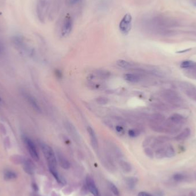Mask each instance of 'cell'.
I'll return each mask as SVG.
<instances>
[{
	"instance_id": "obj_1",
	"label": "cell",
	"mask_w": 196,
	"mask_h": 196,
	"mask_svg": "<svg viewBox=\"0 0 196 196\" xmlns=\"http://www.w3.org/2000/svg\"><path fill=\"white\" fill-rule=\"evenodd\" d=\"M40 146L43 154L48 162L50 172L59 183H63V179L60 177L57 170V158L54 151L51 146L46 143H41Z\"/></svg>"
},
{
	"instance_id": "obj_2",
	"label": "cell",
	"mask_w": 196,
	"mask_h": 196,
	"mask_svg": "<svg viewBox=\"0 0 196 196\" xmlns=\"http://www.w3.org/2000/svg\"><path fill=\"white\" fill-rule=\"evenodd\" d=\"M51 0H36V13L39 21L44 23L48 16Z\"/></svg>"
},
{
	"instance_id": "obj_3",
	"label": "cell",
	"mask_w": 196,
	"mask_h": 196,
	"mask_svg": "<svg viewBox=\"0 0 196 196\" xmlns=\"http://www.w3.org/2000/svg\"><path fill=\"white\" fill-rule=\"evenodd\" d=\"M161 96L171 105L178 107L182 105L183 102L181 98L174 91L170 90H166L163 91L161 94Z\"/></svg>"
},
{
	"instance_id": "obj_4",
	"label": "cell",
	"mask_w": 196,
	"mask_h": 196,
	"mask_svg": "<svg viewBox=\"0 0 196 196\" xmlns=\"http://www.w3.org/2000/svg\"><path fill=\"white\" fill-rule=\"evenodd\" d=\"M74 27L73 19L69 14L63 19L61 27V36L63 37H67L71 33Z\"/></svg>"
},
{
	"instance_id": "obj_5",
	"label": "cell",
	"mask_w": 196,
	"mask_h": 196,
	"mask_svg": "<svg viewBox=\"0 0 196 196\" xmlns=\"http://www.w3.org/2000/svg\"><path fill=\"white\" fill-rule=\"evenodd\" d=\"M132 17L130 13H126L122 17L119 24L120 32L124 35H127L131 31L132 27Z\"/></svg>"
},
{
	"instance_id": "obj_6",
	"label": "cell",
	"mask_w": 196,
	"mask_h": 196,
	"mask_svg": "<svg viewBox=\"0 0 196 196\" xmlns=\"http://www.w3.org/2000/svg\"><path fill=\"white\" fill-rule=\"evenodd\" d=\"M23 141L26 146L27 149L32 158L36 161L39 160V155L36 146L33 141L27 135H23Z\"/></svg>"
},
{
	"instance_id": "obj_7",
	"label": "cell",
	"mask_w": 196,
	"mask_h": 196,
	"mask_svg": "<svg viewBox=\"0 0 196 196\" xmlns=\"http://www.w3.org/2000/svg\"><path fill=\"white\" fill-rule=\"evenodd\" d=\"M181 90L191 99L196 102V87L194 85L187 83L181 82L178 84Z\"/></svg>"
},
{
	"instance_id": "obj_8",
	"label": "cell",
	"mask_w": 196,
	"mask_h": 196,
	"mask_svg": "<svg viewBox=\"0 0 196 196\" xmlns=\"http://www.w3.org/2000/svg\"><path fill=\"white\" fill-rule=\"evenodd\" d=\"M64 127L69 135L76 142H79L80 141V136L76 128L71 122L67 120L64 123Z\"/></svg>"
},
{
	"instance_id": "obj_9",
	"label": "cell",
	"mask_w": 196,
	"mask_h": 196,
	"mask_svg": "<svg viewBox=\"0 0 196 196\" xmlns=\"http://www.w3.org/2000/svg\"><path fill=\"white\" fill-rule=\"evenodd\" d=\"M23 96L24 97L25 99L28 102V103L30 104V106L36 111L40 112L41 111V108L38 102L35 99V97H33L31 94L26 92H22Z\"/></svg>"
},
{
	"instance_id": "obj_10",
	"label": "cell",
	"mask_w": 196,
	"mask_h": 196,
	"mask_svg": "<svg viewBox=\"0 0 196 196\" xmlns=\"http://www.w3.org/2000/svg\"><path fill=\"white\" fill-rule=\"evenodd\" d=\"M86 182L90 191L94 196H100L99 190L95 183L94 181L92 179V178H91L90 176H88L86 178Z\"/></svg>"
},
{
	"instance_id": "obj_11",
	"label": "cell",
	"mask_w": 196,
	"mask_h": 196,
	"mask_svg": "<svg viewBox=\"0 0 196 196\" xmlns=\"http://www.w3.org/2000/svg\"><path fill=\"white\" fill-rule=\"evenodd\" d=\"M87 132L90 138V141L92 146L95 149H97L98 147V139L94 130L91 127H88Z\"/></svg>"
},
{
	"instance_id": "obj_12",
	"label": "cell",
	"mask_w": 196,
	"mask_h": 196,
	"mask_svg": "<svg viewBox=\"0 0 196 196\" xmlns=\"http://www.w3.org/2000/svg\"><path fill=\"white\" fill-rule=\"evenodd\" d=\"M22 164H23L24 170L25 171V173L30 175L33 174L35 172L34 165L33 162L29 159L25 158Z\"/></svg>"
},
{
	"instance_id": "obj_13",
	"label": "cell",
	"mask_w": 196,
	"mask_h": 196,
	"mask_svg": "<svg viewBox=\"0 0 196 196\" xmlns=\"http://www.w3.org/2000/svg\"><path fill=\"white\" fill-rule=\"evenodd\" d=\"M167 120L170 123H173V124L178 126H181V125L185 122V119L183 116L178 114H174L169 118V119Z\"/></svg>"
},
{
	"instance_id": "obj_14",
	"label": "cell",
	"mask_w": 196,
	"mask_h": 196,
	"mask_svg": "<svg viewBox=\"0 0 196 196\" xmlns=\"http://www.w3.org/2000/svg\"><path fill=\"white\" fill-rule=\"evenodd\" d=\"M124 79L129 83H136L139 82L141 79L140 75L138 74H132V73H127L124 75Z\"/></svg>"
},
{
	"instance_id": "obj_15",
	"label": "cell",
	"mask_w": 196,
	"mask_h": 196,
	"mask_svg": "<svg viewBox=\"0 0 196 196\" xmlns=\"http://www.w3.org/2000/svg\"><path fill=\"white\" fill-rule=\"evenodd\" d=\"M56 154L60 166L65 169H69L70 167V163L67 159V158L64 157V155L62 154V153L59 151L57 152Z\"/></svg>"
},
{
	"instance_id": "obj_16",
	"label": "cell",
	"mask_w": 196,
	"mask_h": 196,
	"mask_svg": "<svg viewBox=\"0 0 196 196\" xmlns=\"http://www.w3.org/2000/svg\"><path fill=\"white\" fill-rule=\"evenodd\" d=\"M17 177V174L11 170H7L4 173V179L7 181H11L14 179H16Z\"/></svg>"
},
{
	"instance_id": "obj_17",
	"label": "cell",
	"mask_w": 196,
	"mask_h": 196,
	"mask_svg": "<svg viewBox=\"0 0 196 196\" xmlns=\"http://www.w3.org/2000/svg\"><path fill=\"white\" fill-rule=\"evenodd\" d=\"M190 135V130L188 128H185L181 133H179L176 137L175 139L178 140H182L187 138Z\"/></svg>"
},
{
	"instance_id": "obj_18",
	"label": "cell",
	"mask_w": 196,
	"mask_h": 196,
	"mask_svg": "<svg viewBox=\"0 0 196 196\" xmlns=\"http://www.w3.org/2000/svg\"><path fill=\"white\" fill-rule=\"evenodd\" d=\"M186 73L188 76L196 79V63H194L191 67L187 68Z\"/></svg>"
},
{
	"instance_id": "obj_19",
	"label": "cell",
	"mask_w": 196,
	"mask_h": 196,
	"mask_svg": "<svg viewBox=\"0 0 196 196\" xmlns=\"http://www.w3.org/2000/svg\"><path fill=\"white\" fill-rule=\"evenodd\" d=\"M116 64L118 67L122 68H130L131 66V64L130 62L123 59L118 60L116 62Z\"/></svg>"
},
{
	"instance_id": "obj_20",
	"label": "cell",
	"mask_w": 196,
	"mask_h": 196,
	"mask_svg": "<svg viewBox=\"0 0 196 196\" xmlns=\"http://www.w3.org/2000/svg\"><path fill=\"white\" fill-rule=\"evenodd\" d=\"M151 121L163 123L165 121V117L161 114H155L152 115Z\"/></svg>"
},
{
	"instance_id": "obj_21",
	"label": "cell",
	"mask_w": 196,
	"mask_h": 196,
	"mask_svg": "<svg viewBox=\"0 0 196 196\" xmlns=\"http://www.w3.org/2000/svg\"><path fill=\"white\" fill-rule=\"evenodd\" d=\"M175 155V151L172 146H168L165 149V157L167 158H171Z\"/></svg>"
},
{
	"instance_id": "obj_22",
	"label": "cell",
	"mask_w": 196,
	"mask_h": 196,
	"mask_svg": "<svg viewBox=\"0 0 196 196\" xmlns=\"http://www.w3.org/2000/svg\"><path fill=\"white\" fill-rule=\"evenodd\" d=\"M194 62H193L192 61H190V60H185L183 61L181 63V67L182 68H185V69H187L189 68L190 67H191L193 64H194Z\"/></svg>"
},
{
	"instance_id": "obj_23",
	"label": "cell",
	"mask_w": 196,
	"mask_h": 196,
	"mask_svg": "<svg viewBox=\"0 0 196 196\" xmlns=\"http://www.w3.org/2000/svg\"><path fill=\"white\" fill-rule=\"evenodd\" d=\"M128 134L130 137L135 138L138 136L140 134V131L138 129H130L128 131Z\"/></svg>"
},
{
	"instance_id": "obj_24",
	"label": "cell",
	"mask_w": 196,
	"mask_h": 196,
	"mask_svg": "<svg viewBox=\"0 0 196 196\" xmlns=\"http://www.w3.org/2000/svg\"><path fill=\"white\" fill-rule=\"evenodd\" d=\"M96 75H98V76H99L100 78L102 79L103 78L104 79V78H107L108 76H110V74L107 71L102 70V71H98L96 73Z\"/></svg>"
},
{
	"instance_id": "obj_25",
	"label": "cell",
	"mask_w": 196,
	"mask_h": 196,
	"mask_svg": "<svg viewBox=\"0 0 196 196\" xmlns=\"http://www.w3.org/2000/svg\"><path fill=\"white\" fill-rule=\"evenodd\" d=\"M109 187L110 190L112 191V192L116 196H119V191L117 188V187L112 183L110 182L109 183Z\"/></svg>"
},
{
	"instance_id": "obj_26",
	"label": "cell",
	"mask_w": 196,
	"mask_h": 196,
	"mask_svg": "<svg viewBox=\"0 0 196 196\" xmlns=\"http://www.w3.org/2000/svg\"><path fill=\"white\" fill-rule=\"evenodd\" d=\"M155 154H156V157L159 158H161L165 157V149H163V148L159 149L158 150H157Z\"/></svg>"
},
{
	"instance_id": "obj_27",
	"label": "cell",
	"mask_w": 196,
	"mask_h": 196,
	"mask_svg": "<svg viewBox=\"0 0 196 196\" xmlns=\"http://www.w3.org/2000/svg\"><path fill=\"white\" fill-rule=\"evenodd\" d=\"M96 101L98 104H101V105L106 104L108 103V99L106 98L103 97V96L97 98L96 99Z\"/></svg>"
},
{
	"instance_id": "obj_28",
	"label": "cell",
	"mask_w": 196,
	"mask_h": 196,
	"mask_svg": "<svg viewBox=\"0 0 196 196\" xmlns=\"http://www.w3.org/2000/svg\"><path fill=\"white\" fill-rule=\"evenodd\" d=\"M185 177L181 173H176L173 175V179L177 182L182 181L184 179Z\"/></svg>"
},
{
	"instance_id": "obj_29",
	"label": "cell",
	"mask_w": 196,
	"mask_h": 196,
	"mask_svg": "<svg viewBox=\"0 0 196 196\" xmlns=\"http://www.w3.org/2000/svg\"><path fill=\"white\" fill-rule=\"evenodd\" d=\"M110 4V1L109 0H102L100 4H99V7H100V8L102 9H103V8H108V6Z\"/></svg>"
},
{
	"instance_id": "obj_30",
	"label": "cell",
	"mask_w": 196,
	"mask_h": 196,
	"mask_svg": "<svg viewBox=\"0 0 196 196\" xmlns=\"http://www.w3.org/2000/svg\"><path fill=\"white\" fill-rule=\"evenodd\" d=\"M115 130H116V131L118 133H119L120 134H124V132H125L124 128V127L122 125H117V126H116Z\"/></svg>"
},
{
	"instance_id": "obj_31",
	"label": "cell",
	"mask_w": 196,
	"mask_h": 196,
	"mask_svg": "<svg viewBox=\"0 0 196 196\" xmlns=\"http://www.w3.org/2000/svg\"><path fill=\"white\" fill-rule=\"evenodd\" d=\"M144 152L146 153V154L150 157V158H153V155H154V154H153V150L150 149V148H146L145 150H144Z\"/></svg>"
},
{
	"instance_id": "obj_32",
	"label": "cell",
	"mask_w": 196,
	"mask_h": 196,
	"mask_svg": "<svg viewBox=\"0 0 196 196\" xmlns=\"http://www.w3.org/2000/svg\"><path fill=\"white\" fill-rule=\"evenodd\" d=\"M81 0H67V4L70 6H74L78 4Z\"/></svg>"
},
{
	"instance_id": "obj_33",
	"label": "cell",
	"mask_w": 196,
	"mask_h": 196,
	"mask_svg": "<svg viewBox=\"0 0 196 196\" xmlns=\"http://www.w3.org/2000/svg\"><path fill=\"white\" fill-rule=\"evenodd\" d=\"M138 196H153V195H151V194L150 193H148L147 192H145V191H141L140 192Z\"/></svg>"
},
{
	"instance_id": "obj_34",
	"label": "cell",
	"mask_w": 196,
	"mask_h": 196,
	"mask_svg": "<svg viewBox=\"0 0 196 196\" xmlns=\"http://www.w3.org/2000/svg\"><path fill=\"white\" fill-rule=\"evenodd\" d=\"M32 187H33L34 190H35V191H37L38 190V186L36 185V183H32Z\"/></svg>"
},
{
	"instance_id": "obj_35",
	"label": "cell",
	"mask_w": 196,
	"mask_h": 196,
	"mask_svg": "<svg viewBox=\"0 0 196 196\" xmlns=\"http://www.w3.org/2000/svg\"><path fill=\"white\" fill-rule=\"evenodd\" d=\"M192 3H193V5L196 7V0H194Z\"/></svg>"
},
{
	"instance_id": "obj_36",
	"label": "cell",
	"mask_w": 196,
	"mask_h": 196,
	"mask_svg": "<svg viewBox=\"0 0 196 196\" xmlns=\"http://www.w3.org/2000/svg\"><path fill=\"white\" fill-rule=\"evenodd\" d=\"M189 195L190 196H195V194L193 193V192H191L190 193V194H189Z\"/></svg>"
},
{
	"instance_id": "obj_37",
	"label": "cell",
	"mask_w": 196,
	"mask_h": 196,
	"mask_svg": "<svg viewBox=\"0 0 196 196\" xmlns=\"http://www.w3.org/2000/svg\"><path fill=\"white\" fill-rule=\"evenodd\" d=\"M1 97H0V102H1Z\"/></svg>"
},
{
	"instance_id": "obj_38",
	"label": "cell",
	"mask_w": 196,
	"mask_h": 196,
	"mask_svg": "<svg viewBox=\"0 0 196 196\" xmlns=\"http://www.w3.org/2000/svg\"><path fill=\"white\" fill-rule=\"evenodd\" d=\"M0 51H1V50H0Z\"/></svg>"
}]
</instances>
